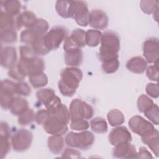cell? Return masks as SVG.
<instances>
[{"label":"cell","instance_id":"1","mask_svg":"<svg viewBox=\"0 0 159 159\" xmlns=\"http://www.w3.org/2000/svg\"><path fill=\"white\" fill-rule=\"evenodd\" d=\"M60 76L61 79L58 83L60 93L65 96H72L83 78V72L78 68L68 67L61 71Z\"/></svg>","mask_w":159,"mask_h":159},{"label":"cell","instance_id":"2","mask_svg":"<svg viewBox=\"0 0 159 159\" xmlns=\"http://www.w3.org/2000/svg\"><path fill=\"white\" fill-rule=\"evenodd\" d=\"M101 45L99 48V58L102 62L106 60L117 58L120 50V39L112 32H105L102 34Z\"/></svg>","mask_w":159,"mask_h":159},{"label":"cell","instance_id":"3","mask_svg":"<svg viewBox=\"0 0 159 159\" xmlns=\"http://www.w3.org/2000/svg\"><path fill=\"white\" fill-rule=\"evenodd\" d=\"M67 145L81 150H87L93 145L94 135L90 131H83L80 133L70 132L65 139Z\"/></svg>","mask_w":159,"mask_h":159},{"label":"cell","instance_id":"4","mask_svg":"<svg viewBox=\"0 0 159 159\" xmlns=\"http://www.w3.org/2000/svg\"><path fill=\"white\" fill-rule=\"evenodd\" d=\"M48 23L43 19H37L32 27L23 30L20 34L22 42L32 45L37 40L42 38L47 32Z\"/></svg>","mask_w":159,"mask_h":159},{"label":"cell","instance_id":"5","mask_svg":"<svg viewBox=\"0 0 159 159\" xmlns=\"http://www.w3.org/2000/svg\"><path fill=\"white\" fill-rule=\"evenodd\" d=\"M17 66L24 75L29 77L42 73L45 69L43 59L37 56L29 59L20 58Z\"/></svg>","mask_w":159,"mask_h":159},{"label":"cell","instance_id":"6","mask_svg":"<svg viewBox=\"0 0 159 159\" xmlns=\"http://www.w3.org/2000/svg\"><path fill=\"white\" fill-rule=\"evenodd\" d=\"M70 17L74 19L81 26L86 27L89 25L90 12L86 2L82 1H71Z\"/></svg>","mask_w":159,"mask_h":159},{"label":"cell","instance_id":"7","mask_svg":"<svg viewBox=\"0 0 159 159\" xmlns=\"http://www.w3.org/2000/svg\"><path fill=\"white\" fill-rule=\"evenodd\" d=\"M66 30L63 27H52L42 37V41L49 51L55 50L59 47L63 40L66 37Z\"/></svg>","mask_w":159,"mask_h":159},{"label":"cell","instance_id":"8","mask_svg":"<svg viewBox=\"0 0 159 159\" xmlns=\"http://www.w3.org/2000/svg\"><path fill=\"white\" fill-rule=\"evenodd\" d=\"M70 120L77 119H89L94 114L93 108L89 104L79 99H75L71 102L70 106Z\"/></svg>","mask_w":159,"mask_h":159},{"label":"cell","instance_id":"9","mask_svg":"<svg viewBox=\"0 0 159 159\" xmlns=\"http://www.w3.org/2000/svg\"><path fill=\"white\" fill-rule=\"evenodd\" d=\"M129 125L133 132L141 137L151 135L157 130L149 121L140 116L132 117L129 121Z\"/></svg>","mask_w":159,"mask_h":159},{"label":"cell","instance_id":"10","mask_svg":"<svg viewBox=\"0 0 159 159\" xmlns=\"http://www.w3.org/2000/svg\"><path fill=\"white\" fill-rule=\"evenodd\" d=\"M33 139L32 133L26 129H20L16 132L11 138L13 149L16 152L27 150L31 145Z\"/></svg>","mask_w":159,"mask_h":159},{"label":"cell","instance_id":"11","mask_svg":"<svg viewBox=\"0 0 159 159\" xmlns=\"http://www.w3.org/2000/svg\"><path fill=\"white\" fill-rule=\"evenodd\" d=\"M44 130L52 135H63L68 131L67 124L52 116L43 125Z\"/></svg>","mask_w":159,"mask_h":159},{"label":"cell","instance_id":"12","mask_svg":"<svg viewBox=\"0 0 159 159\" xmlns=\"http://www.w3.org/2000/svg\"><path fill=\"white\" fill-rule=\"evenodd\" d=\"M158 40L150 38L146 40L143 45V54L147 62L154 63L158 60Z\"/></svg>","mask_w":159,"mask_h":159},{"label":"cell","instance_id":"13","mask_svg":"<svg viewBox=\"0 0 159 159\" xmlns=\"http://www.w3.org/2000/svg\"><path fill=\"white\" fill-rule=\"evenodd\" d=\"M112 156L119 158H137V152L134 145L130 142H124L115 145Z\"/></svg>","mask_w":159,"mask_h":159},{"label":"cell","instance_id":"14","mask_svg":"<svg viewBox=\"0 0 159 159\" xmlns=\"http://www.w3.org/2000/svg\"><path fill=\"white\" fill-rule=\"evenodd\" d=\"M109 140L111 145L115 146L124 142H130L132 136L125 127H117L111 131L109 135Z\"/></svg>","mask_w":159,"mask_h":159},{"label":"cell","instance_id":"15","mask_svg":"<svg viewBox=\"0 0 159 159\" xmlns=\"http://www.w3.org/2000/svg\"><path fill=\"white\" fill-rule=\"evenodd\" d=\"M64 50L65 62L66 65L76 67L81 65L83 61V52L80 48L70 47Z\"/></svg>","mask_w":159,"mask_h":159},{"label":"cell","instance_id":"16","mask_svg":"<svg viewBox=\"0 0 159 159\" xmlns=\"http://www.w3.org/2000/svg\"><path fill=\"white\" fill-rule=\"evenodd\" d=\"M89 25L97 29H104L108 25L106 14L99 9H94L90 12Z\"/></svg>","mask_w":159,"mask_h":159},{"label":"cell","instance_id":"17","mask_svg":"<svg viewBox=\"0 0 159 159\" xmlns=\"http://www.w3.org/2000/svg\"><path fill=\"white\" fill-rule=\"evenodd\" d=\"M16 50L13 47H6L1 50V65L6 68H10L16 64Z\"/></svg>","mask_w":159,"mask_h":159},{"label":"cell","instance_id":"18","mask_svg":"<svg viewBox=\"0 0 159 159\" xmlns=\"http://www.w3.org/2000/svg\"><path fill=\"white\" fill-rule=\"evenodd\" d=\"M37 18L31 11H25L19 15L16 22V27L17 29L22 27L30 28L35 23Z\"/></svg>","mask_w":159,"mask_h":159},{"label":"cell","instance_id":"19","mask_svg":"<svg viewBox=\"0 0 159 159\" xmlns=\"http://www.w3.org/2000/svg\"><path fill=\"white\" fill-rule=\"evenodd\" d=\"M147 67V61L141 57H132L126 63L127 70L134 73H143Z\"/></svg>","mask_w":159,"mask_h":159},{"label":"cell","instance_id":"20","mask_svg":"<svg viewBox=\"0 0 159 159\" xmlns=\"http://www.w3.org/2000/svg\"><path fill=\"white\" fill-rule=\"evenodd\" d=\"M9 109L14 115L20 116L29 109V103L26 99L20 97H16L14 98Z\"/></svg>","mask_w":159,"mask_h":159},{"label":"cell","instance_id":"21","mask_svg":"<svg viewBox=\"0 0 159 159\" xmlns=\"http://www.w3.org/2000/svg\"><path fill=\"white\" fill-rule=\"evenodd\" d=\"M48 147L54 154H59L63 149L64 139L61 135H52L48 138Z\"/></svg>","mask_w":159,"mask_h":159},{"label":"cell","instance_id":"22","mask_svg":"<svg viewBox=\"0 0 159 159\" xmlns=\"http://www.w3.org/2000/svg\"><path fill=\"white\" fill-rule=\"evenodd\" d=\"M49 112L52 116H54L55 117L61 120L66 124H68L70 120L71 116L70 111L68 109L67 107L62 103Z\"/></svg>","mask_w":159,"mask_h":159},{"label":"cell","instance_id":"23","mask_svg":"<svg viewBox=\"0 0 159 159\" xmlns=\"http://www.w3.org/2000/svg\"><path fill=\"white\" fill-rule=\"evenodd\" d=\"M36 95L40 103L43 104L45 107L50 104L56 97L55 91L51 88L40 89L37 92Z\"/></svg>","mask_w":159,"mask_h":159},{"label":"cell","instance_id":"24","mask_svg":"<svg viewBox=\"0 0 159 159\" xmlns=\"http://www.w3.org/2000/svg\"><path fill=\"white\" fill-rule=\"evenodd\" d=\"M158 131L157 130L153 134L146 137H142V141L143 143L148 145V147L152 150L157 157L158 156V139H159Z\"/></svg>","mask_w":159,"mask_h":159},{"label":"cell","instance_id":"25","mask_svg":"<svg viewBox=\"0 0 159 159\" xmlns=\"http://www.w3.org/2000/svg\"><path fill=\"white\" fill-rule=\"evenodd\" d=\"M5 12L8 15L14 17L17 15L20 10V2L17 0H8L1 1Z\"/></svg>","mask_w":159,"mask_h":159},{"label":"cell","instance_id":"26","mask_svg":"<svg viewBox=\"0 0 159 159\" xmlns=\"http://www.w3.org/2000/svg\"><path fill=\"white\" fill-rule=\"evenodd\" d=\"M102 37V33L98 30L89 29L86 32V44L89 47H96L100 42Z\"/></svg>","mask_w":159,"mask_h":159},{"label":"cell","instance_id":"27","mask_svg":"<svg viewBox=\"0 0 159 159\" xmlns=\"http://www.w3.org/2000/svg\"><path fill=\"white\" fill-rule=\"evenodd\" d=\"M107 118L109 124L114 127L122 124L125 120L122 112L116 109L110 111L107 115Z\"/></svg>","mask_w":159,"mask_h":159},{"label":"cell","instance_id":"28","mask_svg":"<svg viewBox=\"0 0 159 159\" xmlns=\"http://www.w3.org/2000/svg\"><path fill=\"white\" fill-rule=\"evenodd\" d=\"M85 34L86 32H84L83 29H76L73 30L70 36L69 37L76 47L81 48L84 47L86 45Z\"/></svg>","mask_w":159,"mask_h":159},{"label":"cell","instance_id":"29","mask_svg":"<svg viewBox=\"0 0 159 159\" xmlns=\"http://www.w3.org/2000/svg\"><path fill=\"white\" fill-rule=\"evenodd\" d=\"M15 22L13 17L8 15L5 12L1 11L0 18L1 31L15 29Z\"/></svg>","mask_w":159,"mask_h":159},{"label":"cell","instance_id":"30","mask_svg":"<svg viewBox=\"0 0 159 159\" xmlns=\"http://www.w3.org/2000/svg\"><path fill=\"white\" fill-rule=\"evenodd\" d=\"M90 126L92 130L95 133L103 134L107 131L106 121L100 117H97L92 119L90 122Z\"/></svg>","mask_w":159,"mask_h":159},{"label":"cell","instance_id":"31","mask_svg":"<svg viewBox=\"0 0 159 159\" xmlns=\"http://www.w3.org/2000/svg\"><path fill=\"white\" fill-rule=\"evenodd\" d=\"M119 65L120 62L119 61L118 57L111 58L102 61V69L106 73H113L118 70Z\"/></svg>","mask_w":159,"mask_h":159},{"label":"cell","instance_id":"32","mask_svg":"<svg viewBox=\"0 0 159 159\" xmlns=\"http://www.w3.org/2000/svg\"><path fill=\"white\" fill-rule=\"evenodd\" d=\"M71 1H57L55 9L59 16L63 18L70 17Z\"/></svg>","mask_w":159,"mask_h":159},{"label":"cell","instance_id":"33","mask_svg":"<svg viewBox=\"0 0 159 159\" xmlns=\"http://www.w3.org/2000/svg\"><path fill=\"white\" fill-rule=\"evenodd\" d=\"M29 78L30 84L35 88L43 87L48 83V78L44 73L29 76Z\"/></svg>","mask_w":159,"mask_h":159},{"label":"cell","instance_id":"34","mask_svg":"<svg viewBox=\"0 0 159 159\" xmlns=\"http://www.w3.org/2000/svg\"><path fill=\"white\" fill-rule=\"evenodd\" d=\"M145 116L154 124L158 125L159 111L157 104H153L149 108L143 112Z\"/></svg>","mask_w":159,"mask_h":159},{"label":"cell","instance_id":"35","mask_svg":"<svg viewBox=\"0 0 159 159\" xmlns=\"http://www.w3.org/2000/svg\"><path fill=\"white\" fill-rule=\"evenodd\" d=\"M35 120V114L31 109H27L19 116L18 122L20 125H28Z\"/></svg>","mask_w":159,"mask_h":159},{"label":"cell","instance_id":"36","mask_svg":"<svg viewBox=\"0 0 159 159\" xmlns=\"http://www.w3.org/2000/svg\"><path fill=\"white\" fill-rule=\"evenodd\" d=\"M140 7L142 11L146 14H150L154 13L158 9V1H142L140 2Z\"/></svg>","mask_w":159,"mask_h":159},{"label":"cell","instance_id":"37","mask_svg":"<svg viewBox=\"0 0 159 159\" xmlns=\"http://www.w3.org/2000/svg\"><path fill=\"white\" fill-rule=\"evenodd\" d=\"M153 103V101L147 96L142 94L137 100V108L141 112H143L145 110L149 108Z\"/></svg>","mask_w":159,"mask_h":159},{"label":"cell","instance_id":"38","mask_svg":"<svg viewBox=\"0 0 159 159\" xmlns=\"http://www.w3.org/2000/svg\"><path fill=\"white\" fill-rule=\"evenodd\" d=\"M1 42L5 43H11L16 41L17 33L15 29L1 31Z\"/></svg>","mask_w":159,"mask_h":159},{"label":"cell","instance_id":"39","mask_svg":"<svg viewBox=\"0 0 159 159\" xmlns=\"http://www.w3.org/2000/svg\"><path fill=\"white\" fill-rule=\"evenodd\" d=\"M32 48L37 55H45L50 52V51L45 47L42 41V38L35 41L32 44Z\"/></svg>","mask_w":159,"mask_h":159},{"label":"cell","instance_id":"40","mask_svg":"<svg viewBox=\"0 0 159 159\" xmlns=\"http://www.w3.org/2000/svg\"><path fill=\"white\" fill-rule=\"evenodd\" d=\"M70 121V128L75 130H85L89 127V124L86 119H77Z\"/></svg>","mask_w":159,"mask_h":159},{"label":"cell","instance_id":"41","mask_svg":"<svg viewBox=\"0 0 159 159\" xmlns=\"http://www.w3.org/2000/svg\"><path fill=\"white\" fill-rule=\"evenodd\" d=\"M14 98L12 94L1 91V106L4 109H9Z\"/></svg>","mask_w":159,"mask_h":159},{"label":"cell","instance_id":"42","mask_svg":"<svg viewBox=\"0 0 159 159\" xmlns=\"http://www.w3.org/2000/svg\"><path fill=\"white\" fill-rule=\"evenodd\" d=\"M16 83L9 80L7 79L4 80L1 83V91L11 93V94H16Z\"/></svg>","mask_w":159,"mask_h":159},{"label":"cell","instance_id":"43","mask_svg":"<svg viewBox=\"0 0 159 159\" xmlns=\"http://www.w3.org/2000/svg\"><path fill=\"white\" fill-rule=\"evenodd\" d=\"M157 60L153 63V65H150L147 68V76L150 80L157 81L158 80V67Z\"/></svg>","mask_w":159,"mask_h":159},{"label":"cell","instance_id":"44","mask_svg":"<svg viewBox=\"0 0 159 159\" xmlns=\"http://www.w3.org/2000/svg\"><path fill=\"white\" fill-rule=\"evenodd\" d=\"M31 93V88L29 84L23 81H19L16 83V94L20 96H27Z\"/></svg>","mask_w":159,"mask_h":159},{"label":"cell","instance_id":"45","mask_svg":"<svg viewBox=\"0 0 159 159\" xmlns=\"http://www.w3.org/2000/svg\"><path fill=\"white\" fill-rule=\"evenodd\" d=\"M50 116L51 114L47 109H42L39 110L35 114V120L38 124L43 125Z\"/></svg>","mask_w":159,"mask_h":159},{"label":"cell","instance_id":"46","mask_svg":"<svg viewBox=\"0 0 159 159\" xmlns=\"http://www.w3.org/2000/svg\"><path fill=\"white\" fill-rule=\"evenodd\" d=\"M8 75L11 78L18 81H22L25 77V76L19 70L17 66V64H15L13 66L9 68L8 71Z\"/></svg>","mask_w":159,"mask_h":159},{"label":"cell","instance_id":"47","mask_svg":"<svg viewBox=\"0 0 159 159\" xmlns=\"http://www.w3.org/2000/svg\"><path fill=\"white\" fill-rule=\"evenodd\" d=\"M20 54L21 59L32 58L37 56L32 47L28 46H21L20 48Z\"/></svg>","mask_w":159,"mask_h":159},{"label":"cell","instance_id":"48","mask_svg":"<svg viewBox=\"0 0 159 159\" xmlns=\"http://www.w3.org/2000/svg\"><path fill=\"white\" fill-rule=\"evenodd\" d=\"M11 148L9 139L1 137V158H4Z\"/></svg>","mask_w":159,"mask_h":159},{"label":"cell","instance_id":"49","mask_svg":"<svg viewBox=\"0 0 159 159\" xmlns=\"http://www.w3.org/2000/svg\"><path fill=\"white\" fill-rule=\"evenodd\" d=\"M146 92L147 93L154 98H157L159 95V89L157 83H148L146 86Z\"/></svg>","mask_w":159,"mask_h":159},{"label":"cell","instance_id":"50","mask_svg":"<svg viewBox=\"0 0 159 159\" xmlns=\"http://www.w3.org/2000/svg\"><path fill=\"white\" fill-rule=\"evenodd\" d=\"M61 157L62 158H80L81 153L76 149L67 148L63 152Z\"/></svg>","mask_w":159,"mask_h":159},{"label":"cell","instance_id":"51","mask_svg":"<svg viewBox=\"0 0 159 159\" xmlns=\"http://www.w3.org/2000/svg\"><path fill=\"white\" fill-rule=\"evenodd\" d=\"M0 135L1 137L9 139L11 136V131L10 128L8 124L5 122H1V127H0Z\"/></svg>","mask_w":159,"mask_h":159},{"label":"cell","instance_id":"52","mask_svg":"<svg viewBox=\"0 0 159 159\" xmlns=\"http://www.w3.org/2000/svg\"><path fill=\"white\" fill-rule=\"evenodd\" d=\"M137 158H152V156L151 155L150 153L147 150L145 147H141L139 149V153H137Z\"/></svg>","mask_w":159,"mask_h":159}]
</instances>
